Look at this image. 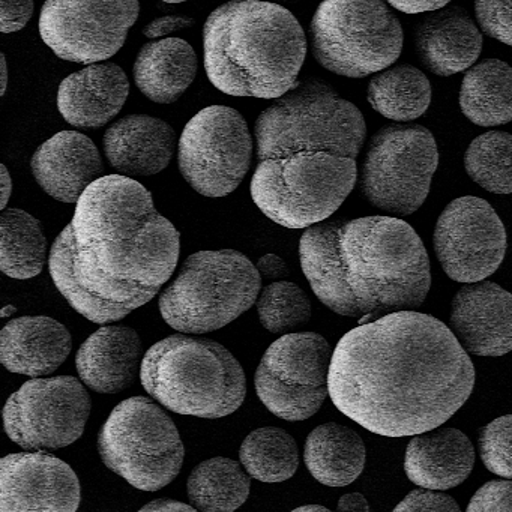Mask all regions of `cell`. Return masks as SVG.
I'll return each mask as SVG.
<instances>
[{
	"mask_svg": "<svg viewBox=\"0 0 512 512\" xmlns=\"http://www.w3.org/2000/svg\"><path fill=\"white\" fill-rule=\"evenodd\" d=\"M472 359L436 317L394 311L347 332L332 353L329 395L371 433L415 436L434 430L469 400Z\"/></svg>",
	"mask_w": 512,
	"mask_h": 512,
	"instance_id": "1",
	"label": "cell"
},
{
	"mask_svg": "<svg viewBox=\"0 0 512 512\" xmlns=\"http://www.w3.org/2000/svg\"><path fill=\"white\" fill-rule=\"evenodd\" d=\"M181 235L130 176L95 181L50 251L49 269L68 304L97 325L119 322L170 280Z\"/></svg>",
	"mask_w": 512,
	"mask_h": 512,
	"instance_id": "2",
	"label": "cell"
},
{
	"mask_svg": "<svg viewBox=\"0 0 512 512\" xmlns=\"http://www.w3.org/2000/svg\"><path fill=\"white\" fill-rule=\"evenodd\" d=\"M257 208L287 229L328 220L355 188L364 116L323 80L299 83L256 121Z\"/></svg>",
	"mask_w": 512,
	"mask_h": 512,
	"instance_id": "3",
	"label": "cell"
},
{
	"mask_svg": "<svg viewBox=\"0 0 512 512\" xmlns=\"http://www.w3.org/2000/svg\"><path fill=\"white\" fill-rule=\"evenodd\" d=\"M302 271L314 295L346 317H382L424 304L430 259L418 233L394 217L322 221L299 241Z\"/></svg>",
	"mask_w": 512,
	"mask_h": 512,
	"instance_id": "4",
	"label": "cell"
},
{
	"mask_svg": "<svg viewBox=\"0 0 512 512\" xmlns=\"http://www.w3.org/2000/svg\"><path fill=\"white\" fill-rule=\"evenodd\" d=\"M307 38L286 8L230 0L209 14L203 58L209 82L232 97L278 100L299 86Z\"/></svg>",
	"mask_w": 512,
	"mask_h": 512,
	"instance_id": "5",
	"label": "cell"
},
{
	"mask_svg": "<svg viewBox=\"0 0 512 512\" xmlns=\"http://www.w3.org/2000/svg\"><path fill=\"white\" fill-rule=\"evenodd\" d=\"M140 380L161 406L196 418L232 415L247 395L244 370L226 347L182 332L146 352Z\"/></svg>",
	"mask_w": 512,
	"mask_h": 512,
	"instance_id": "6",
	"label": "cell"
},
{
	"mask_svg": "<svg viewBox=\"0 0 512 512\" xmlns=\"http://www.w3.org/2000/svg\"><path fill=\"white\" fill-rule=\"evenodd\" d=\"M262 275L245 254L208 250L191 254L160 296L164 322L182 334H208L250 310Z\"/></svg>",
	"mask_w": 512,
	"mask_h": 512,
	"instance_id": "7",
	"label": "cell"
},
{
	"mask_svg": "<svg viewBox=\"0 0 512 512\" xmlns=\"http://www.w3.org/2000/svg\"><path fill=\"white\" fill-rule=\"evenodd\" d=\"M404 34L386 0H323L310 25V46L320 67L364 79L397 62Z\"/></svg>",
	"mask_w": 512,
	"mask_h": 512,
	"instance_id": "8",
	"label": "cell"
},
{
	"mask_svg": "<svg viewBox=\"0 0 512 512\" xmlns=\"http://www.w3.org/2000/svg\"><path fill=\"white\" fill-rule=\"evenodd\" d=\"M107 469L137 490L157 491L175 481L184 464V443L172 418L148 397L119 403L98 434Z\"/></svg>",
	"mask_w": 512,
	"mask_h": 512,
	"instance_id": "9",
	"label": "cell"
},
{
	"mask_svg": "<svg viewBox=\"0 0 512 512\" xmlns=\"http://www.w3.org/2000/svg\"><path fill=\"white\" fill-rule=\"evenodd\" d=\"M439 166L436 139L421 125H389L371 137L359 190L374 208L412 215L424 205Z\"/></svg>",
	"mask_w": 512,
	"mask_h": 512,
	"instance_id": "10",
	"label": "cell"
},
{
	"mask_svg": "<svg viewBox=\"0 0 512 512\" xmlns=\"http://www.w3.org/2000/svg\"><path fill=\"white\" fill-rule=\"evenodd\" d=\"M253 157V137L238 110L211 106L190 119L179 140L178 164L191 188L226 197L241 185Z\"/></svg>",
	"mask_w": 512,
	"mask_h": 512,
	"instance_id": "11",
	"label": "cell"
},
{
	"mask_svg": "<svg viewBox=\"0 0 512 512\" xmlns=\"http://www.w3.org/2000/svg\"><path fill=\"white\" fill-rule=\"evenodd\" d=\"M331 361V346L322 335H283L268 347L257 367V397L278 418L305 421L319 412L329 395Z\"/></svg>",
	"mask_w": 512,
	"mask_h": 512,
	"instance_id": "12",
	"label": "cell"
},
{
	"mask_svg": "<svg viewBox=\"0 0 512 512\" xmlns=\"http://www.w3.org/2000/svg\"><path fill=\"white\" fill-rule=\"evenodd\" d=\"M85 386L71 376L29 380L5 404V433L26 451L73 445L91 415V395Z\"/></svg>",
	"mask_w": 512,
	"mask_h": 512,
	"instance_id": "13",
	"label": "cell"
},
{
	"mask_svg": "<svg viewBox=\"0 0 512 512\" xmlns=\"http://www.w3.org/2000/svg\"><path fill=\"white\" fill-rule=\"evenodd\" d=\"M139 13V0H46L40 34L58 58L98 64L124 47Z\"/></svg>",
	"mask_w": 512,
	"mask_h": 512,
	"instance_id": "14",
	"label": "cell"
},
{
	"mask_svg": "<svg viewBox=\"0 0 512 512\" xmlns=\"http://www.w3.org/2000/svg\"><path fill=\"white\" fill-rule=\"evenodd\" d=\"M433 242L443 271L457 283L485 280L505 259V226L479 197L452 200L437 220Z\"/></svg>",
	"mask_w": 512,
	"mask_h": 512,
	"instance_id": "15",
	"label": "cell"
},
{
	"mask_svg": "<svg viewBox=\"0 0 512 512\" xmlns=\"http://www.w3.org/2000/svg\"><path fill=\"white\" fill-rule=\"evenodd\" d=\"M82 500L76 472L49 452L0 460V511L74 512Z\"/></svg>",
	"mask_w": 512,
	"mask_h": 512,
	"instance_id": "16",
	"label": "cell"
},
{
	"mask_svg": "<svg viewBox=\"0 0 512 512\" xmlns=\"http://www.w3.org/2000/svg\"><path fill=\"white\" fill-rule=\"evenodd\" d=\"M449 323L467 353L506 355L512 350V293L491 281L467 283L452 299Z\"/></svg>",
	"mask_w": 512,
	"mask_h": 512,
	"instance_id": "17",
	"label": "cell"
},
{
	"mask_svg": "<svg viewBox=\"0 0 512 512\" xmlns=\"http://www.w3.org/2000/svg\"><path fill=\"white\" fill-rule=\"evenodd\" d=\"M31 169L37 184L62 203L79 202L83 193L104 175L97 146L76 131H61L44 142L32 157Z\"/></svg>",
	"mask_w": 512,
	"mask_h": 512,
	"instance_id": "18",
	"label": "cell"
},
{
	"mask_svg": "<svg viewBox=\"0 0 512 512\" xmlns=\"http://www.w3.org/2000/svg\"><path fill=\"white\" fill-rule=\"evenodd\" d=\"M130 80L116 64H91L59 86L58 110L76 128L94 130L109 124L124 107Z\"/></svg>",
	"mask_w": 512,
	"mask_h": 512,
	"instance_id": "19",
	"label": "cell"
},
{
	"mask_svg": "<svg viewBox=\"0 0 512 512\" xmlns=\"http://www.w3.org/2000/svg\"><path fill=\"white\" fill-rule=\"evenodd\" d=\"M415 47L430 73L449 77L475 65L481 55L482 34L463 8L446 5L418 23Z\"/></svg>",
	"mask_w": 512,
	"mask_h": 512,
	"instance_id": "20",
	"label": "cell"
},
{
	"mask_svg": "<svg viewBox=\"0 0 512 512\" xmlns=\"http://www.w3.org/2000/svg\"><path fill=\"white\" fill-rule=\"evenodd\" d=\"M142 340L133 328L106 325L80 346V380L98 394H116L134 385L142 371Z\"/></svg>",
	"mask_w": 512,
	"mask_h": 512,
	"instance_id": "21",
	"label": "cell"
},
{
	"mask_svg": "<svg viewBox=\"0 0 512 512\" xmlns=\"http://www.w3.org/2000/svg\"><path fill=\"white\" fill-rule=\"evenodd\" d=\"M103 143L110 166L121 175L154 176L172 161L176 133L154 116L128 115L110 125Z\"/></svg>",
	"mask_w": 512,
	"mask_h": 512,
	"instance_id": "22",
	"label": "cell"
},
{
	"mask_svg": "<svg viewBox=\"0 0 512 512\" xmlns=\"http://www.w3.org/2000/svg\"><path fill=\"white\" fill-rule=\"evenodd\" d=\"M71 347L67 326L52 317H19L0 332V361L11 373L25 376L55 373L67 361Z\"/></svg>",
	"mask_w": 512,
	"mask_h": 512,
	"instance_id": "23",
	"label": "cell"
},
{
	"mask_svg": "<svg viewBox=\"0 0 512 512\" xmlns=\"http://www.w3.org/2000/svg\"><path fill=\"white\" fill-rule=\"evenodd\" d=\"M475 466V449L457 428L415 434L406 448L404 472L413 484L431 490H451L463 484Z\"/></svg>",
	"mask_w": 512,
	"mask_h": 512,
	"instance_id": "24",
	"label": "cell"
},
{
	"mask_svg": "<svg viewBox=\"0 0 512 512\" xmlns=\"http://www.w3.org/2000/svg\"><path fill=\"white\" fill-rule=\"evenodd\" d=\"M197 55L181 38L145 44L134 64V82L148 100L173 104L193 85Z\"/></svg>",
	"mask_w": 512,
	"mask_h": 512,
	"instance_id": "25",
	"label": "cell"
},
{
	"mask_svg": "<svg viewBox=\"0 0 512 512\" xmlns=\"http://www.w3.org/2000/svg\"><path fill=\"white\" fill-rule=\"evenodd\" d=\"M364 440L337 422L319 425L308 434L304 461L316 481L328 487H346L359 478L365 466Z\"/></svg>",
	"mask_w": 512,
	"mask_h": 512,
	"instance_id": "26",
	"label": "cell"
},
{
	"mask_svg": "<svg viewBox=\"0 0 512 512\" xmlns=\"http://www.w3.org/2000/svg\"><path fill=\"white\" fill-rule=\"evenodd\" d=\"M460 109L478 127L512 122V68L499 59H485L464 74Z\"/></svg>",
	"mask_w": 512,
	"mask_h": 512,
	"instance_id": "27",
	"label": "cell"
},
{
	"mask_svg": "<svg viewBox=\"0 0 512 512\" xmlns=\"http://www.w3.org/2000/svg\"><path fill=\"white\" fill-rule=\"evenodd\" d=\"M367 100L389 121L412 122L430 107V80L413 65L389 67L370 80Z\"/></svg>",
	"mask_w": 512,
	"mask_h": 512,
	"instance_id": "28",
	"label": "cell"
},
{
	"mask_svg": "<svg viewBox=\"0 0 512 512\" xmlns=\"http://www.w3.org/2000/svg\"><path fill=\"white\" fill-rule=\"evenodd\" d=\"M251 476L242 463L215 457L200 463L187 482L188 499L197 511L232 512L250 496Z\"/></svg>",
	"mask_w": 512,
	"mask_h": 512,
	"instance_id": "29",
	"label": "cell"
},
{
	"mask_svg": "<svg viewBox=\"0 0 512 512\" xmlns=\"http://www.w3.org/2000/svg\"><path fill=\"white\" fill-rule=\"evenodd\" d=\"M0 232L2 272L16 280L38 277L47 260V241L40 221L22 209H4Z\"/></svg>",
	"mask_w": 512,
	"mask_h": 512,
	"instance_id": "30",
	"label": "cell"
},
{
	"mask_svg": "<svg viewBox=\"0 0 512 512\" xmlns=\"http://www.w3.org/2000/svg\"><path fill=\"white\" fill-rule=\"evenodd\" d=\"M239 460L257 481L284 482L298 470V445L283 428H257L242 442Z\"/></svg>",
	"mask_w": 512,
	"mask_h": 512,
	"instance_id": "31",
	"label": "cell"
},
{
	"mask_svg": "<svg viewBox=\"0 0 512 512\" xmlns=\"http://www.w3.org/2000/svg\"><path fill=\"white\" fill-rule=\"evenodd\" d=\"M464 169L475 184L494 194L512 193V134L490 131L476 137L464 155Z\"/></svg>",
	"mask_w": 512,
	"mask_h": 512,
	"instance_id": "32",
	"label": "cell"
},
{
	"mask_svg": "<svg viewBox=\"0 0 512 512\" xmlns=\"http://www.w3.org/2000/svg\"><path fill=\"white\" fill-rule=\"evenodd\" d=\"M260 323L272 334H287L310 322L313 307L307 293L290 281H277L260 290L256 302Z\"/></svg>",
	"mask_w": 512,
	"mask_h": 512,
	"instance_id": "33",
	"label": "cell"
},
{
	"mask_svg": "<svg viewBox=\"0 0 512 512\" xmlns=\"http://www.w3.org/2000/svg\"><path fill=\"white\" fill-rule=\"evenodd\" d=\"M479 455L494 475L512 479V415L500 416L479 433Z\"/></svg>",
	"mask_w": 512,
	"mask_h": 512,
	"instance_id": "34",
	"label": "cell"
},
{
	"mask_svg": "<svg viewBox=\"0 0 512 512\" xmlns=\"http://www.w3.org/2000/svg\"><path fill=\"white\" fill-rule=\"evenodd\" d=\"M475 14L484 34L512 47V0H475Z\"/></svg>",
	"mask_w": 512,
	"mask_h": 512,
	"instance_id": "35",
	"label": "cell"
},
{
	"mask_svg": "<svg viewBox=\"0 0 512 512\" xmlns=\"http://www.w3.org/2000/svg\"><path fill=\"white\" fill-rule=\"evenodd\" d=\"M467 511H512V481H490L470 499Z\"/></svg>",
	"mask_w": 512,
	"mask_h": 512,
	"instance_id": "36",
	"label": "cell"
},
{
	"mask_svg": "<svg viewBox=\"0 0 512 512\" xmlns=\"http://www.w3.org/2000/svg\"><path fill=\"white\" fill-rule=\"evenodd\" d=\"M395 511H460L458 503L448 494L440 491L431 490V488H418L410 491L400 503Z\"/></svg>",
	"mask_w": 512,
	"mask_h": 512,
	"instance_id": "37",
	"label": "cell"
},
{
	"mask_svg": "<svg viewBox=\"0 0 512 512\" xmlns=\"http://www.w3.org/2000/svg\"><path fill=\"white\" fill-rule=\"evenodd\" d=\"M34 16V0H0V31H22Z\"/></svg>",
	"mask_w": 512,
	"mask_h": 512,
	"instance_id": "38",
	"label": "cell"
},
{
	"mask_svg": "<svg viewBox=\"0 0 512 512\" xmlns=\"http://www.w3.org/2000/svg\"><path fill=\"white\" fill-rule=\"evenodd\" d=\"M196 25L191 17L187 16H164L152 20L145 29L143 35L149 40H157V38L167 37V35L175 34V32L187 31Z\"/></svg>",
	"mask_w": 512,
	"mask_h": 512,
	"instance_id": "39",
	"label": "cell"
},
{
	"mask_svg": "<svg viewBox=\"0 0 512 512\" xmlns=\"http://www.w3.org/2000/svg\"><path fill=\"white\" fill-rule=\"evenodd\" d=\"M392 8L404 14L431 13L449 5L451 0H386Z\"/></svg>",
	"mask_w": 512,
	"mask_h": 512,
	"instance_id": "40",
	"label": "cell"
},
{
	"mask_svg": "<svg viewBox=\"0 0 512 512\" xmlns=\"http://www.w3.org/2000/svg\"><path fill=\"white\" fill-rule=\"evenodd\" d=\"M256 266L262 278H266V280H281L289 275L286 262L275 254H266V256L260 257Z\"/></svg>",
	"mask_w": 512,
	"mask_h": 512,
	"instance_id": "41",
	"label": "cell"
},
{
	"mask_svg": "<svg viewBox=\"0 0 512 512\" xmlns=\"http://www.w3.org/2000/svg\"><path fill=\"white\" fill-rule=\"evenodd\" d=\"M140 511L142 512H191V511H197L196 508H194L193 505H187V503L179 502V500H173V499H157L152 500V502H149L148 505L143 506V508H140Z\"/></svg>",
	"mask_w": 512,
	"mask_h": 512,
	"instance_id": "42",
	"label": "cell"
},
{
	"mask_svg": "<svg viewBox=\"0 0 512 512\" xmlns=\"http://www.w3.org/2000/svg\"><path fill=\"white\" fill-rule=\"evenodd\" d=\"M338 511H370V505L362 494L349 493L341 497Z\"/></svg>",
	"mask_w": 512,
	"mask_h": 512,
	"instance_id": "43",
	"label": "cell"
},
{
	"mask_svg": "<svg viewBox=\"0 0 512 512\" xmlns=\"http://www.w3.org/2000/svg\"><path fill=\"white\" fill-rule=\"evenodd\" d=\"M0 172H2V176H0V194H2L0 209L4 211L7 208L8 202H10L11 194H13V179H11L7 166L0 167Z\"/></svg>",
	"mask_w": 512,
	"mask_h": 512,
	"instance_id": "44",
	"label": "cell"
},
{
	"mask_svg": "<svg viewBox=\"0 0 512 512\" xmlns=\"http://www.w3.org/2000/svg\"><path fill=\"white\" fill-rule=\"evenodd\" d=\"M0 79H2V83H0V95L4 97L5 94H7V88H8V64H7V58H5L4 53L0 55Z\"/></svg>",
	"mask_w": 512,
	"mask_h": 512,
	"instance_id": "45",
	"label": "cell"
},
{
	"mask_svg": "<svg viewBox=\"0 0 512 512\" xmlns=\"http://www.w3.org/2000/svg\"><path fill=\"white\" fill-rule=\"evenodd\" d=\"M295 511H329L328 508H325V506L320 505H305V506H299V508H296Z\"/></svg>",
	"mask_w": 512,
	"mask_h": 512,
	"instance_id": "46",
	"label": "cell"
},
{
	"mask_svg": "<svg viewBox=\"0 0 512 512\" xmlns=\"http://www.w3.org/2000/svg\"><path fill=\"white\" fill-rule=\"evenodd\" d=\"M16 313V308L14 307H5V311H2V316L7 317L10 314Z\"/></svg>",
	"mask_w": 512,
	"mask_h": 512,
	"instance_id": "47",
	"label": "cell"
},
{
	"mask_svg": "<svg viewBox=\"0 0 512 512\" xmlns=\"http://www.w3.org/2000/svg\"><path fill=\"white\" fill-rule=\"evenodd\" d=\"M277 4H296L299 0H275Z\"/></svg>",
	"mask_w": 512,
	"mask_h": 512,
	"instance_id": "48",
	"label": "cell"
},
{
	"mask_svg": "<svg viewBox=\"0 0 512 512\" xmlns=\"http://www.w3.org/2000/svg\"><path fill=\"white\" fill-rule=\"evenodd\" d=\"M161 2H166V4H182V2H188V0H161Z\"/></svg>",
	"mask_w": 512,
	"mask_h": 512,
	"instance_id": "49",
	"label": "cell"
}]
</instances>
